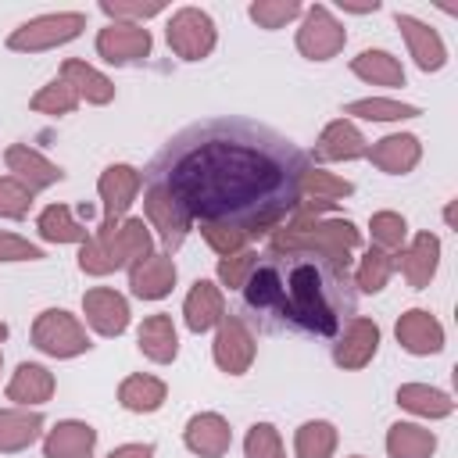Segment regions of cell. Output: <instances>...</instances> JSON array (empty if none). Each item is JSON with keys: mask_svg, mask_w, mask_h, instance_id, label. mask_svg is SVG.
Masks as SVG:
<instances>
[{"mask_svg": "<svg viewBox=\"0 0 458 458\" xmlns=\"http://www.w3.org/2000/svg\"><path fill=\"white\" fill-rule=\"evenodd\" d=\"M397 333V344L408 351V354H440L444 351V326L426 311V308H411L397 318L394 326Z\"/></svg>", "mask_w": 458, "mask_h": 458, "instance_id": "17", "label": "cell"}, {"mask_svg": "<svg viewBox=\"0 0 458 458\" xmlns=\"http://www.w3.org/2000/svg\"><path fill=\"white\" fill-rule=\"evenodd\" d=\"M376 351H379V326L365 315H354V318H347L344 333L333 344V361L340 369L354 372V369H365L376 358Z\"/></svg>", "mask_w": 458, "mask_h": 458, "instance_id": "11", "label": "cell"}, {"mask_svg": "<svg viewBox=\"0 0 458 458\" xmlns=\"http://www.w3.org/2000/svg\"><path fill=\"white\" fill-rule=\"evenodd\" d=\"M97 54L107 64H132L143 61L150 54V32L143 25H129V21H107L97 32Z\"/></svg>", "mask_w": 458, "mask_h": 458, "instance_id": "12", "label": "cell"}, {"mask_svg": "<svg viewBox=\"0 0 458 458\" xmlns=\"http://www.w3.org/2000/svg\"><path fill=\"white\" fill-rule=\"evenodd\" d=\"M143 211H147L150 229H157V236H161V243H165L168 250H175V247L186 240V233L193 229V218L186 215V208H182L161 182H154V179H147Z\"/></svg>", "mask_w": 458, "mask_h": 458, "instance_id": "8", "label": "cell"}, {"mask_svg": "<svg viewBox=\"0 0 458 458\" xmlns=\"http://www.w3.org/2000/svg\"><path fill=\"white\" fill-rule=\"evenodd\" d=\"M351 458H361V454H351Z\"/></svg>", "mask_w": 458, "mask_h": 458, "instance_id": "50", "label": "cell"}, {"mask_svg": "<svg viewBox=\"0 0 458 458\" xmlns=\"http://www.w3.org/2000/svg\"><path fill=\"white\" fill-rule=\"evenodd\" d=\"M304 168L308 157L279 132L218 118L168 140L147 179L161 182L193 222H229L254 240L290 218Z\"/></svg>", "mask_w": 458, "mask_h": 458, "instance_id": "1", "label": "cell"}, {"mask_svg": "<svg viewBox=\"0 0 458 458\" xmlns=\"http://www.w3.org/2000/svg\"><path fill=\"white\" fill-rule=\"evenodd\" d=\"M32 344L50 358H75V354H86L93 347L86 336V326L75 315H68L64 308H47L36 315Z\"/></svg>", "mask_w": 458, "mask_h": 458, "instance_id": "5", "label": "cell"}, {"mask_svg": "<svg viewBox=\"0 0 458 458\" xmlns=\"http://www.w3.org/2000/svg\"><path fill=\"white\" fill-rule=\"evenodd\" d=\"M200 236L208 240V247L222 258L236 254V250H247V233L240 225H229V222H200Z\"/></svg>", "mask_w": 458, "mask_h": 458, "instance_id": "40", "label": "cell"}, {"mask_svg": "<svg viewBox=\"0 0 458 458\" xmlns=\"http://www.w3.org/2000/svg\"><path fill=\"white\" fill-rule=\"evenodd\" d=\"M354 193V182H347V179H340V175H333V172H326V168H304L301 172V197H311V200H329V204H336L340 197H351Z\"/></svg>", "mask_w": 458, "mask_h": 458, "instance_id": "35", "label": "cell"}, {"mask_svg": "<svg viewBox=\"0 0 458 458\" xmlns=\"http://www.w3.org/2000/svg\"><path fill=\"white\" fill-rule=\"evenodd\" d=\"M93 447H97V429L79 419H64L43 437V458H89Z\"/></svg>", "mask_w": 458, "mask_h": 458, "instance_id": "22", "label": "cell"}, {"mask_svg": "<svg viewBox=\"0 0 458 458\" xmlns=\"http://www.w3.org/2000/svg\"><path fill=\"white\" fill-rule=\"evenodd\" d=\"M165 36H168L172 54L182 57V61H200V57H208V54L215 50V39H218L211 14L200 11V7H179V11L168 18Z\"/></svg>", "mask_w": 458, "mask_h": 458, "instance_id": "6", "label": "cell"}, {"mask_svg": "<svg viewBox=\"0 0 458 458\" xmlns=\"http://www.w3.org/2000/svg\"><path fill=\"white\" fill-rule=\"evenodd\" d=\"M247 14H250V21L258 25V29H283V25H290L293 18H301L304 11H301V4L297 0H254L250 7H247Z\"/></svg>", "mask_w": 458, "mask_h": 458, "instance_id": "39", "label": "cell"}, {"mask_svg": "<svg viewBox=\"0 0 458 458\" xmlns=\"http://www.w3.org/2000/svg\"><path fill=\"white\" fill-rule=\"evenodd\" d=\"M143 186V175L132 165H107L97 179V193L104 200V225H114L125 218V211L132 208L136 193Z\"/></svg>", "mask_w": 458, "mask_h": 458, "instance_id": "10", "label": "cell"}, {"mask_svg": "<svg viewBox=\"0 0 458 458\" xmlns=\"http://www.w3.org/2000/svg\"><path fill=\"white\" fill-rule=\"evenodd\" d=\"M254 265H258V250H250V247L236 250L229 258H218V283L229 286V290H243V283L254 272Z\"/></svg>", "mask_w": 458, "mask_h": 458, "instance_id": "43", "label": "cell"}, {"mask_svg": "<svg viewBox=\"0 0 458 458\" xmlns=\"http://www.w3.org/2000/svg\"><path fill=\"white\" fill-rule=\"evenodd\" d=\"M32 208V190L14 175H0V218H25Z\"/></svg>", "mask_w": 458, "mask_h": 458, "instance_id": "44", "label": "cell"}, {"mask_svg": "<svg viewBox=\"0 0 458 458\" xmlns=\"http://www.w3.org/2000/svg\"><path fill=\"white\" fill-rule=\"evenodd\" d=\"M54 397V376L47 365H36V361H21L7 383V401H14L18 408H29V404H47Z\"/></svg>", "mask_w": 458, "mask_h": 458, "instance_id": "25", "label": "cell"}, {"mask_svg": "<svg viewBox=\"0 0 458 458\" xmlns=\"http://www.w3.org/2000/svg\"><path fill=\"white\" fill-rule=\"evenodd\" d=\"M390 276H394V254H386L379 247H369L358 272H354V286L361 293H379L390 283Z\"/></svg>", "mask_w": 458, "mask_h": 458, "instance_id": "36", "label": "cell"}, {"mask_svg": "<svg viewBox=\"0 0 458 458\" xmlns=\"http://www.w3.org/2000/svg\"><path fill=\"white\" fill-rule=\"evenodd\" d=\"M61 79H64V82L75 89V97L86 100V104H111V100H114V82H111L104 72H97L93 64L79 61V57H68V61L61 64Z\"/></svg>", "mask_w": 458, "mask_h": 458, "instance_id": "27", "label": "cell"}, {"mask_svg": "<svg viewBox=\"0 0 458 458\" xmlns=\"http://www.w3.org/2000/svg\"><path fill=\"white\" fill-rule=\"evenodd\" d=\"M86 29V14L82 11H57V14H39L25 25H18L7 36V47L18 54H39V50H54L64 47L72 39H79Z\"/></svg>", "mask_w": 458, "mask_h": 458, "instance_id": "4", "label": "cell"}, {"mask_svg": "<svg viewBox=\"0 0 458 458\" xmlns=\"http://www.w3.org/2000/svg\"><path fill=\"white\" fill-rule=\"evenodd\" d=\"M100 11L111 18V21H129V25H143L147 18L161 14L165 4L161 0H100Z\"/></svg>", "mask_w": 458, "mask_h": 458, "instance_id": "42", "label": "cell"}, {"mask_svg": "<svg viewBox=\"0 0 458 458\" xmlns=\"http://www.w3.org/2000/svg\"><path fill=\"white\" fill-rule=\"evenodd\" d=\"M4 336H7V326H4V322H0V340H4Z\"/></svg>", "mask_w": 458, "mask_h": 458, "instance_id": "48", "label": "cell"}, {"mask_svg": "<svg viewBox=\"0 0 458 458\" xmlns=\"http://www.w3.org/2000/svg\"><path fill=\"white\" fill-rule=\"evenodd\" d=\"M394 268H401V276L408 279V286L426 290L429 279L440 268V240L433 233H419L408 247H401V254L394 258Z\"/></svg>", "mask_w": 458, "mask_h": 458, "instance_id": "16", "label": "cell"}, {"mask_svg": "<svg viewBox=\"0 0 458 458\" xmlns=\"http://www.w3.org/2000/svg\"><path fill=\"white\" fill-rule=\"evenodd\" d=\"M82 315L100 336H118L129 326V301L111 286H93L82 293Z\"/></svg>", "mask_w": 458, "mask_h": 458, "instance_id": "13", "label": "cell"}, {"mask_svg": "<svg viewBox=\"0 0 458 458\" xmlns=\"http://www.w3.org/2000/svg\"><path fill=\"white\" fill-rule=\"evenodd\" d=\"M175 286V261L172 254H150L136 265H129V290L140 301H161Z\"/></svg>", "mask_w": 458, "mask_h": 458, "instance_id": "18", "label": "cell"}, {"mask_svg": "<svg viewBox=\"0 0 458 458\" xmlns=\"http://www.w3.org/2000/svg\"><path fill=\"white\" fill-rule=\"evenodd\" d=\"M4 161H7V172L18 179V182H25L32 193L36 190H50L54 182H61L64 179V168H57L54 161H47L39 150H32L29 143H11L7 150H4Z\"/></svg>", "mask_w": 458, "mask_h": 458, "instance_id": "15", "label": "cell"}, {"mask_svg": "<svg viewBox=\"0 0 458 458\" xmlns=\"http://www.w3.org/2000/svg\"><path fill=\"white\" fill-rule=\"evenodd\" d=\"M0 365H4V354H0Z\"/></svg>", "mask_w": 458, "mask_h": 458, "instance_id": "49", "label": "cell"}, {"mask_svg": "<svg viewBox=\"0 0 458 458\" xmlns=\"http://www.w3.org/2000/svg\"><path fill=\"white\" fill-rule=\"evenodd\" d=\"M243 454L247 458H286V447H283V437L272 422H254L247 429V440H243Z\"/></svg>", "mask_w": 458, "mask_h": 458, "instance_id": "41", "label": "cell"}, {"mask_svg": "<svg viewBox=\"0 0 458 458\" xmlns=\"http://www.w3.org/2000/svg\"><path fill=\"white\" fill-rule=\"evenodd\" d=\"M82 100L75 97V89L57 75V79H50L32 100H29V107L36 111V114H50V118H57V114H72L75 107H79Z\"/></svg>", "mask_w": 458, "mask_h": 458, "instance_id": "37", "label": "cell"}, {"mask_svg": "<svg viewBox=\"0 0 458 458\" xmlns=\"http://www.w3.org/2000/svg\"><path fill=\"white\" fill-rule=\"evenodd\" d=\"M397 404L411 415H422V419H447L454 411V401L451 394L429 386V383H404L397 386Z\"/></svg>", "mask_w": 458, "mask_h": 458, "instance_id": "29", "label": "cell"}, {"mask_svg": "<svg viewBox=\"0 0 458 458\" xmlns=\"http://www.w3.org/2000/svg\"><path fill=\"white\" fill-rule=\"evenodd\" d=\"M351 72L369 86H404V68L390 50H361L351 61Z\"/></svg>", "mask_w": 458, "mask_h": 458, "instance_id": "31", "label": "cell"}, {"mask_svg": "<svg viewBox=\"0 0 458 458\" xmlns=\"http://www.w3.org/2000/svg\"><path fill=\"white\" fill-rule=\"evenodd\" d=\"M369 233H372V247L394 254V250H401L404 240H408V222H404V215H397V211H376V215L369 218Z\"/></svg>", "mask_w": 458, "mask_h": 458, "instance_id": "38", "label": "cell"}, {"mask_svg": "<svg viewBox=\"0 0 458 458\" xmlns=\"http://www.w3.org/2000/svg\"><path fill=\"white\" fill-rule=\"evenodd\" d=\"M243 301L250 311L279 315L311 336L340 333V322L354 311L347 268L311 254H268V261H258L243 283Z\"/></svg>", "mask_w": 458, "mask_h": 458, "instance_id": "2", "label": "cell"}, {"mask_svg": "<svg viewBox=\"0 0 458 458\" xmlns=\"http://www.w3.org/2000/svg\"><path fill=\"white\" fill-rule=\"evenodd\" d=\"M437 433L415 422H394L386 429V454L390 458H433Z\"/></svg>", "mask_w": 458, "mask_h": 458, "instance_id": "30", "label": "cell"}, {"mask_svg": "<svg viewBox=\"0 0 458 458\" xmlns=\"http://www.w3.org/2000/svg\"><path fill=\"white\" fill-rule=\"evenodd\" d=\"M136 344L143 351V358H150L154 365H168L179 354V333L172 315H147L136 329Z\"/></svg>", "mask_w": 458, "mask_h": 458, "instance_id": "24", "label": "cell"}, {"mask_svg": "<svg viewBox=\"0 0 458 458\" xmlns=\"http://www.w3.org/2000/svg\"><path fill=\"white\" fill-rule=\"evenodd\" d=\"M340 7L351 11V14H369V11H379V0H369V4H344L340 0Z\"/></svg>", "mask_w": 458, "mask_h": 458, "instance_id": "47", "label": "cell"}, {"mask_svg": "<svg viewBox=\"0 0 458 458\" xmlns=\"http://www.w3.org/2000/svg\"><path fill=\"white\" fill-rule=\"evenodd\" d=\"M150 254H154V236L143 225V218H122L114 225L100 222V229L79 247V268L86 276H111Z\"/></svg>", "mask_w": 458, "mask_h": 458, "instance_id": "3", "label": "cell"}, {"mask_svg": "<svg viewBox=\"0 0 458 458\" xmlns=\"http://www.w3.org/2000/svg\"><path fill=\"white\" fill-rule=\"evenodd\" d=\"M394 21H397V29L404 36V47H408L411 61L422 72H440L447 64V47H444V39H440V32L433 25H426V21L411 18V14H397Z\"/></svg>", "mask_w": 458, "mask_h": 458, "instance_id": "14", "label": "cell"}, {"mask_svg": "<svg viewBox=\"0 0 458 458\" xmlns=\"http://www.w3.org/2000/svg\"><path fill=\"white\" fill-rule=\"evenodd\" d=\"M107 458H154V444H122Z\"/></svg>", "mask_w": 458, "mask_h": 458, "instance_id": "46", "label": "cell"}, {"mask_svg": "<svg viewBox=\"0 0 458 458\" xmlns=\"http://www.w3.org/2000/svg\"><path fill=\"white\" fill-rule=\"evenodd\" d=\"M182 318H186V329L190 333H208L215 329L222 318H225V297L222 290L211 283V279H197L186 293V304H182Z\"/></svg>", "mask_w": 458, "mask_h": 458, "instance_id": "21", "label": "cell"}, {"mask_svg": "<svg viewBox=\"0 0 458 458\" xmlns=\"http://www.w3.org/2000/svg\"><path fill=\"white\" fill-rule=\"evenodd\" d=\"M211 354H215V365L229 376H243L258 354V344H254V333L243 318L236 315H225L218 326H215V344H211Z\"/></svg>", "mask_w": 458, "mask_h": 458, "instance_id": "9", "label": "cell"}, {"mask_svg": "<svg viewBox=\"0 0 458 458\" xmlns=\"http://www.w3.org/2000/svg\"><path fill=\"white\" fill-rule=\"evenodd\" d=\"M43 433V415L29 408H0V454H18L32 447Z\"/></svg>", "mask_w": 458, "mask_h": 458, "instance_id": "26", "label": "cell"}, {"mask_svg": "<svg viewBox=\"0 0 458 458\" xmlns=\"http://www.w3.org/2000/svg\"><path fill=\"white\" fill-rule=\"evenodd\" d=\"M168 397V386L157 379V376H147V372H136V376H125L122 386H118V404L125 411H136V415H150L165 404Z\"/></svg>", "mask_w": 458, "mask_h": 458, "instance_id": "28", "label": "cell"}, {"mask_svg": "<svg viewBox=\"0 0 458 458\" xmlns=\"http://www.w3.org/2000/svg\"><path fill=\"white\" fill-rule=\"evenodd\" d=\"M365 154H369V161H372L379 172H386V175H404V172H411V168L419 165L422 143H419V136H411V132H390V136L376 140Z\"/></svg>", "mask_w": 458, "mask_h": 458, "instance_id": "20", "label": "cell"}, {"mask_svg": "<svg viewBox=\"0 0 458 458\" xmlns=\"http://www.w3.org/2000/svg\"><path fill=\"white\" fill-rule=\"evenodd\" d=\"M43 250L14 233H0V261H39Z\"/></svg>", "mask_w": 458, "mask_h": 458, "instance_id": "45", "label": "cell"}, {"mask_svg": "<svg viewBox=\"0 0 458 458\" xmlns=\"http://www.w3.org/2000/svg\"><path fill=\"white\" fill-rule=\"evenodd\" d=\"M369 150L361 129L351 118H336L322 129V136L315 140V157L318 161H354Z\"/></svg>", "mask_w": 458, "mask_h": 458, "instance_id": "23", "label": "cell"}, {"mask_svg": "<svg viewBox=\"0 0 458 458\" xmlns=\"http://www.w3.org/2000/svg\"><path fill=\"white\" fill-rule=\"evenodd\" d=\"M336 451V426L326 419H308L293 433V454L297 458H333Z\"/></svg>", "mask_w": 458, "mask_h": 458, "instance_id": "33", "label": "cell"}, {"mask_svg": "<svg viewBox=\"0 0 458 458\" xmlns=\"http://www.w3.org/2000/svg\"><path fill=\"white\" fill-rule=\"evenodd\" d=\"M182 440H186V447H190L193 454H200V458H222V454L229 451V444H233V429H229V422H225L218 411H197V415L186 422Z\"/></svg>", "mask_w": 458, "mask_h": 458, "instance_id": "19", "label": "cell"}, {"mask_svg": "<svg viewBox=\"0 0 458 458\" xmlns=\"http://www.w3.org/2000/svg\"><path fill=\"white\" fill-rule=\"evenodd\" d=\"M344 114L365 118V122H401V118H419L422 107H419V104L386 100V97H361V100H351V104L344 107Z\"/></svg>", "mask_w": 458, "mask_h": 458, "instance_id": "34", "label": "cell"}, {"mask_svg": "<svg viewBox=\"0 0 458 458\" xmlns=\"http://www.w3.org/2000/svg\"><path fill=\"white\" fill-rule=\"evenodd\" d=\"M36 229H39V236H43L47 243H86V240H89L86 225L75 222V215H72L64 204L43 208L39 218H36Z\"/></svg>", "mask_w": 458, "mask_h": 458, "instance_id": "32", "label": "cell"}, {"mask_svg": "<svg viewBox=\"0 0 458 458\" xmlns=\"http://www.w3.org/2000/svg\"><path fill=\"white\" fill-rule=\"evenodd\" d=\"M344 43H347V32L326 4H315L304 11V21L297 29V50L308 61H329L344 50Z\"/></svg>", "mask_w": 458, "mask_h": 458, "instance_id": "7", "label": "cell"}]
</instances>
